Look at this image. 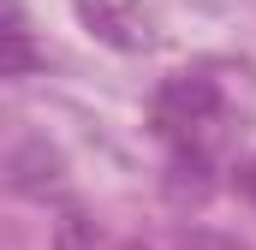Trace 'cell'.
Masks as SVG:
<instances>
[{"label":"cell","instance_id":"obj_6","mask_svg":"<svg viewBox=\"0 0 256 250\" xmlns=\"http://www.w3.org/2000/svg\"><path fill=\"white\" fill-rule=\"evenodd\" d=\"M114 250H149V244H114Z\"/></svg>","mask_w":256,"mask_h":250},{"label":"cell","instance_id":"obj_5","mask_svg":"<svg viewBox=\"0 0 256 250\" xmlns=\"http://www.w3.org/2000/svg\"><path fill=\"white\" fill-rule=\"evenodd\" d=\"M238 190H244V196H250V202H256V155H250V161H244V167H238Z\"/></svg>","mask_w":256,"mask_h":250},{"label":"cell","instance_id":"obj_3","mask_svg":"<svg viewBox=\"0 0 256 250\" xmlns=\"http://www.w3.org/2000/svg\"><path fill=\"white\" fill-rule=\"evenodd\" d=\"M0 42H6V54H0V72H6V78H30V72H36V36H30V18H24L18 0H6V30H0Z\"/></svg>","mask_w":256,"mask_h":250},{"label":"cell","instance_id":"obj_2","mask_svg":"<svg viewBox=\"0 0 256 250\" xmlns=\"http://www.w3.org/2000/svg\"><path fill=\"white\" fill-rule=\"evenodd\" d=\"M72 12H78V24H84L96 42H108V48H120V54L155 48V12H149L143 0H72Z\"/></svg>","mask_w":256,"mask_h":250},{"label":"cell","instance_id":"obj_4","mask_svg":"<svg viewBox=\"0 0 256 250\" xmlns=\"http://www.w3.org/2000/svg\"><path fill=\"white\" fill-rule=\"evenodd\" d=\"M185 250H244V244H232V238H220V232H191Z\"/></svg>","mask_w":256,"mask_h":250},{"label":"cell","instance_id":"obj_1","mask_svg":"<svg viewBox=\"0 0 256 250\" xmlns=\"http://www.w3.org/2000/svg\"><path fill=\"white\" fill-rule=\"evenodd\" d=\"M155 131H161L179 155L202 161L208 143L220 137V90H214L208 78H196V72L167 78L161 96H155Z\"/></svg>","mask_w":256,"mask_h":250}]
</instances>
